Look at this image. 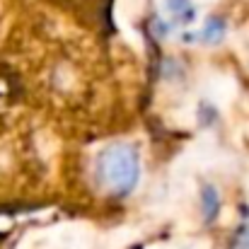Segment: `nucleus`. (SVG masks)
<instances>
[{
  "instance_id": "7ed1b4c3",
  "label": "nucleus",
  "mask_w": 249,
  "mask_h": 249,
  "mask_svg": "<svg viewBox=\"0 0 249 249\" xmlns=\"http://www.w3.org/2000/svg\"><path fill=\"white\" fill-rule=\"evenodd\" d=\"M143 155L133 138L104 136L83 141L61 158V189L89 208H119L141 186Z\"/></svg>"
},
{
  "instance_id": "39448f33",
  "label": "nucleus",
  "mask_w": 249,
  "mask_h": 249,
  "mask_svg": "<svg viewBox=\"0 0 249 249\" xmlns=\"http://www.w3.org/2000/svg\"><path fill=\"white\" fill-rule=\"evenodd\" d=\"M198 203H201L203 220H206V223H213V220L220 215V208H223V198H220L218 186H215V184H203V186H201Z\"/></svg>"
},
{
  "instance_id": "0eeeda50",
  "label": "nucleus",
  "mask_w": 249,
  "mask_h": 249,
  "mask_svg": "<svg viewBox=\"0 0 249 249\" xmlns=\"http://www.w3.org/2000/svg\"><path fill=\"white\" fill-rule=\"evenodd\" d=\"M167 10H169L172 24L189 27L196 19V5L191 0H167Z\"/></svg>"
},
{
  "instance_id": "6e6552de",
  "label": "nucleus",
  "mask_w": 249,
  "mask_h": 249,
  "mask_svg": "<svg viewBox=\"0 0 249 249\" xmlns=\"http://www.w3.org/2000/svg\"><path fill=\"white\" fill-rule=\"evenodd\" d=\"M230 249H249V208L242 211V220L232 235V245Z\"/></svg>"
},
{
  "instance_id": "f03ea898",
  "label": "nucleus",
  "mask_w": 249,
  "mask_h": 249,
  "mask_svg": "<svg viewBox=\"0 0 249 249\" xmlns=\"http://www.w3.org/2000/svg\"><path fill=\"white\" fill-rule=\"evenodd\" d=\"M46 131L49 124L29 111L0 114V213L39 208L61 186V160L51 162Z\"/></svg>"
},
{
  "instance_id": "f257e3e1",
  "label": "nucleus",
  "mask_w": 249,
  "mask_h": 249,
  "mask_svg": "<svg viewBox=\"0 0 249 249\" xmlns=\"http://www.w3.org/2000/svg\"><path fill=\"white\" fill-rule=\"evenodd\" d=\"M0 80L24 111L83 141L114 136L126 116L114 39L41 0L19 2L0 44Z\"/></svg>"
},
{
  "instance_id": "20e7f679",
  "label": "nucleus",
  "mask_w": 249,
  "mask_h": 249,
  "mask_svg": "<svg viewBox=\"0 0 249 249\" xmlns=\"http://www.w3.org/2000/svg\"><path fill=\"white\" fill-rule=\"evenodd\" d=\"M56 12L66 15L75 24L85 29L114 39L116 36V24H114V5L116 0H41Z\"/></svg>"
},
{
  "instance_id": "423d86ee",
  "label": "nucleus",
  "mask_w": 249,
  "mask_h": 249,
  "mask_svg": "<svg viewBox=\"0 0 249 249\" xmlns=\"http://www.w3.org/2000/svg\"><path fill=\"white\" fill-rule=\"evenodd\" d=\"M228 34V24L220 19V17H211L203 27H201V32H194V34H186L184 39L186 41H203V44H218L223 36Z\"/></svg>"
}]
</instances>
